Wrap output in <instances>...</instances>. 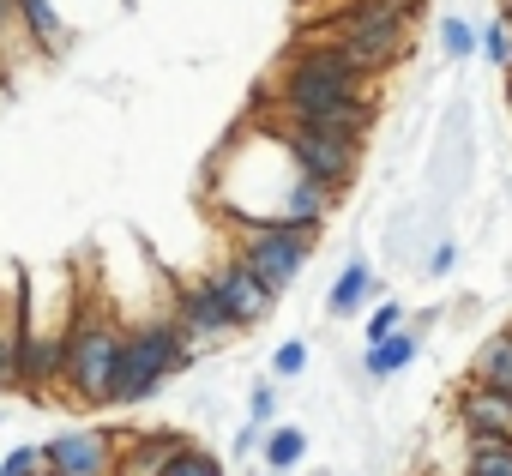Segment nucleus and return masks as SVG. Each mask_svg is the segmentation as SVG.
<instances>
[{
  "instance_id": "nucleus-9",
  "label": "nucleus",
  "mask_w": 512,
  "mask_h": 476,
  "mask_svg": "<svg viewBox=\"0 0 512 476\" xmlns=\"http://www.w3.org/2000/svg\"><path fill=\"white\" fill-rule=\"evenodd\" d=\"M452 416H458V434H482V440H506L512 446V404L488 386H458L452 398Z\"/></svg>"
},
{
  "instance_id": "nucleus-7",
  "label": "nucleus",
  "mask_w": 512,
  "mask_h": 476,
  "mask_svg": "<svg viewBox=\"0 0 512 476\" xmlns=\"http://www.w3.org/2000/svg\"><path fill=\"white\" fill-rule=\"evenodd\" d=\"M205 284H211V296L223 302V314H229V326H235V332L266 326V320L278 314V302H284V296H272L260 278H253V272H247V266L229 254V248H223V260L205 272Z\"/></svg>"
},
{
  "instance_id": "nucleus-19",
  "label": "nucleus",
  "mask_w": 512,
  "mask_h": 476,
  "mask_svg": "<svg viewBox=\"0 0 512 476\" xmlns=\"http://www.w3.org/2000/svg\"><path fill=\"white\" fill-rule=\"evenodd\" d=\"M404 314H410V308H404L398 296H380V302L368 308V326H362V344H380V338H392V332L404 326Z\"/></svg>"
},
{
  "instance_id": "nucleus-11",
  "label": "nucleus",
  "mask_w": 512,
  "mask_h": 476,
  "mask_svg": "<svg viewBox=\"0 0 512 476\" xmlns=\"http://www.w3.org/2000/svg\"><path fill=\"white\" fill-rule=\"evenodd\" d=\"M416 356H422V332H416V326H398L392 338L362 344V374H368V386H386V380H398L404 368H416Z\"/></svg>"
},
{
  "instance_id": "nucleus-15",
  "label": "nucleus",
  "mask_w": 512,
  "mask_h": 476,
  "mask_svg": "<svg viewBox=\"0 0 512 476\" xmlns=\"http://www.w3.org/2000/svg\"><path fill=\"white\" fill-rule=\"evenodd\" d=\"M157 476H229V470H223V458H217L211 446L187 440V446H175V452H169V464H163Z\"/></svg>"
},
{
  "instance_id": "nucleus-2",
  "label": "nucleus",
  "mask_w": 512,
  "mask_h": 476,
  "mask_svg": "<svg viewBox=\"0 0 512 476\" xmlns=\"http://www.w3.org/2000/svg\"><path fill=\"white\" fill-rule=\"evenodd\" d=\"M205 356L175 332L169 314H145V320H127L121 332V356H115V374H109V398L103 410H139L151 404L169 380L193 374Z\"/></svg>"
},
{
  "instance_id": "nucleus-1",
  "label": "nucleus",
  "mask_w": 512,
  "mask_h": 476,
  "mask_svg": "<svg viewBox=\"0 0 512 476\" xmlns=\"http://www.w3.org/2000/svg\"><path fill=\"white\" fill-rule=\"evenodd\" d=\"M260 109H272V115H284V121H302V127H320V133L362 139V145H368V133H374V121H380L374 85L296 67L290 55H284V67L272 73V85L260 91Z\"/></svg>"
},
{
  "instance_id": "nucleus-22",
  "label": "nucleus",
  "mask_w": 512,
  "mask_h": 476,
  "mask_svg": "<svg viewBox=\"0 0 512 476\" xmlns=\"http://www.w3.org/2000/svg\"><path fill=\"white\" fill-rule=\"evenodd\" d=\"M452 266H458V242H446V235H440V242L422 254V272H428V278H446Z\"/></svg>"
},
{
  "instance_id": "nucleus-3",
  "label": "nucleus",
  "mask_w": 512,
  "mask_h": 476,
  "mask_svg": "<svg viewBox=\"0 0 512 476\" xmlns=\"http://www.w3.org/2000/svg\"><path fill=\"white\" fill-rule=\"evenodd\" d=\"M121 332H127V320L103 296H73L67 362H61V404L67 410H103L109 374H115V356H121Z\"/></svg>"
},
{
  "instance_id": "nucleus-13",
  "label": "nucleus",
  "mask_w": 512,
  "mask_h": 476,
  "mask_svg": "<svg viewBox=\"0 0 512 476\" xmlns=\"http://www.w3.org/2000/svg\"><path fill=\"white\" fill-rule=\"evenodd\" d=\"M470 380L488 386V392H500V398L512 404V326L476 344V356H470Z\"/></svg>"
},
{
  "instance_id": "nucleus-10",
  "label": "nucleus",
  "mask_w": 512,
  "mask_h": 476,
  "mask_svg": "<svg viewBox=\"0 0 512 476\" xmlns=\"http://www.w3.org/2000/svg\"><path fill=\"white\" fill-rule=\"evenodd\" d=\"M386 296V284L374 278V266H368V254H350L344 260V272L332 278V290H326V314L332 320H350V314H362L368 302H380Z\"/></svg>"
},
{
  "instance_id": "nucleus-27",
  "label": "nucleus",
  "mask_w": 512,
  "mask_h": 476,
  "mask_svg": "<svg viewBox=\"0 0 512 476\" xmlns=\"http://www.w3.org/2000/svg\"><path fill=\"white\" fill-rule=\"evenodd\" d=\"M314 476H332V470H314Z\"/></svg>"
},
{
  "instance_id": "nucleus-12",
  "label": "nucleus",
  "mask_w": 512,
  "mask_h": 476,
  "mask_svg": "<svg viewBox=\"0 0 512 476\" xmlns=\"http://www.w3.org/2000/svg\"><path fill=\"white\" fill-rule=\"evenodd\" d=\"M308 446H314V434L302 428V422H272L266 434H260V452H253V458H260V470H272V476H290V470H302L308 464Z\"/></svg>"
},
{
  "instance_id": "nucleus-21",
  "label": "nucleus",
  "mask_w": 512,
  "mask_h": 476,
  "mask_svg": "<svg viewBox=\"0 0 512 476\" xmlns=\"http://www.w3.org/2000/svg\"><path fill=\"white\" fill-rule=\"evenodd\" d=\"M476 49H482L488 67H506V55H512V25H506V19L482 25V31H476Z\"/></svg>"
},
{
  "instance_id": "nucleus-18",
  "label": "nucleus",
  "mask_w": 512,
  "mask_h": 476,
  "mask_svg": "<svg viewBox=\"0 0 512 476\" xmlns=\"http://www.w3.org/2000/svg\"><path fill=\"white\" fill-rule=\"evenodd\" d=\"M278 410H284V386H278L272 374H260V380L247 386V422L272 428V422H278Z\"/></svg>"
},
{
  "instance_id": "nucleus-16",
  "label": "nucleus",
  "mask_w": 512,
  "mask_h": 476,
  "mask_svg": "<svg viewBox=\"0 0 512 476\" xmlns=\"http://www.w3.org/2000/svg\"><path fill=\"white\" fill-rule=\"evenodd\" d=\"M308 362H314V350H308V338H284V344L272 350V362H266V374H272L278 386H296V380L308 374Z\"/></svg>"
},
{
  "instance_id": "nucleus-6",
  "label": "nucleus",
  "mask_w": 512,
  "mask_h": 476,
  "mask_svg": "<svg viewBox=\"0 0 512 476\" xmlns=\"http://www.w3.org/2000/svg\"><path fill=\"white\" fill-rule=\"evenodd\" d=\"M163 314L175 320V332H181L199 356H211V350H223L229 338H241V332L229 326L223 302L211 296L205 272H193V278H169V302H163Z\"/></svg>"
},
{
  "instance_id": "nucleus-25",
  "label": "nucleus",
  "mask_w": 512,
  "mask_h": 476,
  "mask_svg": "<svg viewBox=\"0 0 512 476\" xmlns=\"http://www.w3.org/2000/svg\"><path fill=\"white\" fill-rule=\"evenodd\" d=\"M500 73H506V79H512V55H506V67H500Z\"/></svg>"
},
{
  "instance_id": "nucleus-14",
  "label": "nucleus",
  "mask_w": 512,
  "mask_h": 476,
  "mask_svg": "<svg viewBox=\"0 0 512 476\" xmlns=\"http://www.w3.org/2000/svg\"><path fill=\"white\" fill-rule=\"evenodd\" d=\"M458 476H512V446H506V440L464 434V464H458Z\"/></svg>"
},
{
  "instance_id": "nucleus-20",
  "label": "nucleus",
  "mask_w": 512,
  "mask_h": 476,
  "mask_svg": "<svg viewBox=\"0 0 512 476\" xmlns=\"http://www.w3.org/2000/svg\"><path fill=\"white\" fill-rule=\"evenodd\" d=\"M0 476H43V440H19L13 452H0Z\"/></svg>"
},
{
  "instance_id": "nucleus-4",
  "label": "nucleus",
  "mask_w": 512,
  "mask_h": 476,
  "mask_svg": "<svg viewBox=\"0 0 512 476\" xmlns=\"http://www.w3.org/2000/svg\"><path fill=\"white\" fill-rule=\"evenodd\" d=\"M223 235H229V254L272 296H284L320 254V229H290V223H223Z\"/></svg>"
},
{
  "instance_id": "nucleus-5",
  "label": "nucleus",
  "mask_w": 512,
  "mask_h": 476,
  "mask_svg": "<svg viewBox=\"0 0 512 476\" xmlns=\"http://www.w3.org/2000/svg\"><path fill=\"white\" fill-rule=\"evenodd\" d=\"M253 121H260L278 145H284V157L302 169V175H314L320 187H332V193H350V181H356V169H362V139H344V133H320V127H302V121H284V115H272V109H253Z\"/></svg>"
},
{
  "instance_id": "nucleus-26",
  "label": "nucleus",
  "mask_w": 512,
  "mask_h": 476,
  "mask_svg": "<svg viewBox=\"0 0 512 476\" xmlns=\"http://www.w3.org/2000/svg\"><path fill=\"white\" fill-rule=\"evenodd\" d=\"M253 476H272V470H253Z\"/></svg>"
},
{
  "instance_id": "nucleus-8",
  "label": "nucleus",
  "mask_w": 512,
  "mask_h": 476,
  "mask_svg": "<svg viewBox=\"0 0 512 476\" xmlns=\"http://www.w3.org/2000/svg\"><path fill=\"white\" fill-rule=\"evenodd\" d=\"M121 428H61L43 440V470L55 476H115Z\"/></svg>"
},
{
  "instance_id": "nucleus-24",
  "label": "nucleus",
  "mask_w": 512,
  "mask_h": 476,
  "mask_svg": "<svg viewBox=\"0 0 512 476\" xmlns=\"http://www.w3.org/2000/svg\"><path fill=\"white\" fill-rule=\"evenodd\" d=\"M500 19H506V25H512V0H500Z\"/></svg>"
},
{
  "instance_id": "nucleus-23",
  "label": "nucleus",
  "mask_w": 512,
  "mask_h": 476,
  "mask_svg": "<svg viewBox=\"0 0 512 476\" xmlns=\"http://www.w3.org/2000/svg\"><path fill=\"white\" fill-rule=\"evenodd\" d=\"M260 434H266L260 422H247V416H241V428L229 434V458H253V452H260Z\"/></svg>"
},
{
  "instance_id": "nucleus-17",
  "label": "nucleus",
  "mask_w": 512,
  "mask_h": 476,
  "mask_svg": "<svg viewBox=\"0 0 512 476\" xmlns=\"http://www.w3.org/2000/svg\"><path fill=\"white\" fill-rule=\"evenodd\" d=\"M434 37H440V55H446V61H470V55H476V25H470L464 13H446V19L434 25Z\"/></svg>"
}]
</instances>
